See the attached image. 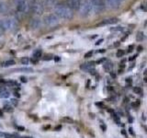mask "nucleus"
<instances>
[{
    "mask_svg": "<svg viewBox=\"0 0 147 138\" xmlns=\"http://www.w3.org/2000/svg\"><path fill=\"white\" fill-rule=\"evenodd\" d=\"M133 91H134L135 94H139V95H142V90L141 87H134V89H133Z\"/></svg>",
    "mask_w": 147,
    "mask_h": 138,
    "instance_id": "4be33fe9",
    "label": "nucleus"
},
{
    "mask_svg": "<svg viewBox=\"0 0 147 138\" xmlns=\"http://www.w3.org/2000/svg\"><path fill=\"white\" fill-rule=\"evenodd\" d=\"M30 8L32 12L36 14V15H41L44 11V5L40 0H32Z\"/></svg>",
    "mask_w": 147,
    "mask_h": 138,
    "instance_id": "39448f33",
    "label": "nucleus"
},
{
    "mask_svg": "<svg viewBox=\"0 0 147 138\" xmlns=\"http://www.w3.org/2000/svg\"><path fill=\"white\" fill-rule=\"evenodd\" d=\"M106 7L105 1L104 0H98L93 4V10H95L96 13L102 12Z\"/></svg>",
    "mask_w": 147,
    "mask_h": 138,
    "instance_id": "0eeeda50",
    "label": "nucleus"
},
{
    "mask_svg": "<svg viewBox=\"0 0 147 138\" xmlns=\"http://www.w3.org/2000/svg\"><path fill=\"white\" fill-rule=\"evenodd\" d=\"M10 103H11L13 106H17V105H18V99H12L10 100Z\"/></svg>",
    "mask_w": 147,
    "mask_h": 138,
    "instance_id": "bb28decb",
    "label": "nucleus"
},
{
    "mask_svg": "<svg viewBox=\"0 0 147 138\" xmlns=\"http://www.w3.org/2000/svg\"><path fill=\"white\" fill-rule=\"evenodd\" d=\"M4 109H5V110H6V112H12V110H13L12 106H10V105H5Z\"/></svg>",
    "mask_w": 147,
    "mask_h": 138,
    "instance_id": "b1692460",
    "label": "nucleus"
},
{
    "mask_svg": "<svg viewBox=\"0 0 147 138\" xmlns=\"http://www.w3.org/2000/svg\"><path fill=\"white\" fill-rule=\"evenodd\" d=\"M104 69L106 71H111V69H112V64L110 62H107V63H105L104 64Z\"/></svg>",
    "mask_w": 147,
    "mask_h": 138,
    "instance_id": "aec40b11",
    "label": "nucleus"
},
{
    "mask_svg": "<svg viewBox=\"0 0 147 138\" xmlns=\"http://www.w3.org/2000/svg\"><path fill=\"white\" fill-rule=\"evenodd\" d=\"M42 21L46 26L52 27V26H55L56 24H58L59 18L55 15V14L50 13V14H46V15L43 16Z\"/></svg>",
    "mask_w": 147,
    "mask_h": 138,
    "instance_id": "20e7f679",
    "label": "nucleus"
},
{
    "mask_svg": "<svg viewBox=\"0 0 147 138\" xmlns=\"http://www.w3.org/2000/svg\"><path fill=\"white\" fill-rule=\"evenodd\" d=\"M129 131H130V132L131 133V135H134V133H133V132H132V128H130V129H129Z\"/></svg>",
    "mask_w": 147,
    "mask_h": 138,
    "instance_id": "f704fd0d",
    "label": "nucleus"
},
{
    "mask_svg": "<svg viewBox=\"0 0 147 138\" xmlns=\"http://www.w3.org/2000/svg\"><path fill=\"white\" fill-rule=\"evenodd\" d=\"M41 54H42V51L40 49H36L32 53V57L34 59H39L40 57H41Z\"/></svg>",
    "mask_w": 147,
    "mask_h": 138,
    "instance_id": "4468645a",
    "label": "nucleus"
},
{
    "mask_svg": "<svg viewBox=\"0 0 147 138\" xmlns=\"http://www.w3.org/2000/svg\"><path fill=\"white\" fill-rule=\"evenodd\" d=\"M63 122H69V123L73 122V120H72L71 118H68V117L63 118Z\"/></svg>",
    "mask_w": 147,
    "mask_h": 138,
    "instance_id": "a878e982",
    "label": "nucleus"
},
{
    "mask_svg": "<svg viewBox=\"0 0 147 138\" xmlns=\"http://www.w3.org/2000/svg\"><path fill=\"white\" fill-rule=\"evenodd\" d=\"M102 41H103V40H102V39H101V40H98V41L96 43V45H98V44H100L101 43H102Z\"/></svg>",
    "mask_w": 147,
    "mask_h": 138,
    "instance_id": "c756f323",
    "label": "nucleus"
},
{
    "mask_svg": "<svg viewBox=\"0 0 147 138\" xmlns=\"http://www.w3.org/2000/svg\"><path fill=\"white\" fill-rule=\"evenodd\" d=\"M80 68L85 72H91L92 70H94V63L91 62V63L83 64L80 66Z\"/></svg>",
    "mask_w": 147,
    "mask_h": 138,
    "instance_id": "9d476101",
    "label": "nucleus"
},
{
    "mask_svg": "<svg viewBox=\"0 0 147 138\" xmlns=\"http://www.w3.org/2000/svg\"><path fill=\"white\" fill-rule=\"evenodd\" d=\"M51 59H53V55H50V54L45 55L43 57V60H51Z\"/></svg>",
    "mask_w": 147,
    "mask_h": 138,
    "instance_id": "c85d7f7f",
    "label": "nucleus"
},
{
    "mask_svg": "<svg viewBox=\"0 0 147 138\" xmlns=\"http://www.w3.org/2000/svg\"><path fill=\"white\" fill-rule=\"evenodd\" d=\"M2 116H3V112L0 110V117H2Z\"/></svg>",
    "mask_w": 147,
    "mask_h": 138,
    "instance_id": "c9c22d12",
    "label": "nucleus"
},
{
    "mask_svg": "<svg viewBox=\"0 0 147 138\" xmlns=\"http://www.w3.org/2000/svg\"><path fill=\"white\" fill-rule=\"evenodd\" d=\"M16 20L14 18H5L0 20V30H10L15 29Z\"/></svg>",
    "mask_w": 147,
    "mask_h": 138,
    "instance_id": "7ed1b4c3",
    "label": "nucleus"
},
{
    "mask_svg": "<svg viewBox=\"0 0 147 138\" xmlns=\"http://www.w3.org/2000/svg\"><path fill=\"white\" fill-rule=\"evenodd\" d=\"M54 59H55V61H59V58H58V56H56V57H55Z\"/></svg>",
    "mask_w": 147,
    "mask_h": 138,
    "instance_id": "4c0bfd02",
    "label": "nucleus"
},
{
    "mask_svg": "<svg viewBox=\"0 0 147 138\" xmlns=\"http://www.w3.org/2000/svg\"><path fill=\"white\" fill-rule=\"evenodd\" d=\"M54 14L59 18L69 20L74 17V11L69 7L67 5L58 4L54 6Z\"/></svg>",
    "mask_w": 147,
    "mask_h": 138,
    "instance_id": "f257e3e1",
    "label": "nucleus"
},
{
    "mask_svg": "<svg viewBox=\"0 0 147 138\" xmlns=\"http://www.w3.org/2000/svg\"><path fill=\"white\" fill-rule=\"evenodd\" d=\"M41 25V20L39 18H33L30 22V26L31 29L36 30V29H39Z\"/></svg>",
    "mask_w": 147,
    "mask_h": 138,
    "instance_id": "1a4fd4ad",
    "label": "nucleus"
},
{
    "mask_svg": "<svg viewBox=\"0 0 147 138\" xmlns=\"http://www.w3.org/2000/svg\"><path fill=\"white\" fill-rule=\"evenodd\" d=\"M144 40V33L142 31H139L136 34V41H142Z\"/></svg>",
    "mask_w": 147,
    "mask_h": 138,
    "instance_id": "a211bd4d",
    "label": "nucleus"
},
{
    "mask_svg": "<svg viewBox=\"0 0 147 138\" xmlns=\"http://www.w3.org/2000/svg\"><path fill=\"white\" fill-rule=\"evenodd\" d=\"M105 61V59L103 58V59H100V60H98V61H96V63L98 64H100V63H102V62H104Z\"/></svg>",
    "mask_w": 147,
    "mask_h": 138,
    "instance_id": "2f4dec72",
    "label": "nucleus"
},
{
    "mask_svg": "<svg viewBox=\"0 0 147 138\" xmlns=\"http://www.w3.org/2000/svg\"><path fill=\"white\" fill-rule=\"evenodd\" d=\"M56 1L57 0H44V5L46 7H53L55 6V4H56Z\"/></svg>",
    "mask_w": 147,
    "mask_h": 138,
    "instance_id": "dca6fc26",
    "label": "nucleus"
},
{
    "mask_svg": "<svg viewBox=\"0 0 147 138\" xmlns=\"http://www.w3.org/2000/svg\"><path fill=\"white\" fill-rule=\"evenodd\" d=\"M5 135H6V133H2V132H0V137H5Z\"/></svg>",
    "mask_w": 147,
    "mask_h": 138,
    "instance_id": "72a5a7b5",
    "label": "nucleus"
},
{
    "mask_svg": "<svg viewBox=\"0 0 147 138\" xmlns=\"http://www.w3.org/2000/svg\"><path fill=\"white\" fill-rule=\"evenodd\" d=\"M9 96H10V93H9V91H7V89H4L2 91H0V98L7 99Z\"/></svg>",
    "mask_w": 147,
    "mask_h": 138,
    "instance_id": "f3484780",
    "label": "nucleus"
},
{
    "mask_svg": "<svg viewBox=\"0 0 147 138\" xmlns=\"http://www.w3.org/2000/svg\"><path fill=\"white\" fill-rule=\"evenodd\" d=\"M124 55V52L122 50H118L117 51V53H116V56L117 57H119V58H121V57H122Z\"/></svg>",
    "mask_w": 147,
    "mask_h": 138,
    "instance_id": "5701e85b",
    "label": "nucleus"
},
{
    "mask_svg": "<svg viewBox=\"0 0 147 138\" xmlns=\"http://www.w3.org/2000/svg\"><path fill=\"white\" fill-rule=\"evenodd\" d=\"M20 79H21L22 82H26V81H27V80H26V77H23V76L20 77Z\"/></svg>",
    "mask_w": 147,
    "mask_h": 138,
    "instance_id": "473e14b6",
    "label": "nucleus"
},
{
    "mask_svg": "<svg viewBox=\"0 0 147 138\" xmlns=\"http://www.w3.org/2000/svg\"><path fill=\"white\" fill-rule=\"evenodd\" d=\"M96 1H98V0H90V2H91L92 4H94V3H95Z\"/></svg>",
    "mask_w": 147,
    "mask_h": 138,
    "instance_id": "e433bc0d",
    "label": "nucleus"
},
{
    "mask_svg": "<svg viewBox=\"0 0 147 138\" xmlns=\"http://www.w3.org/2000/svg\"><path fill=\"white\" fill-rule=\"evenodd\" d=\"M30 5L27 0H20L17 4V10L20 13H24L28 10Z\"/></svg>",
    "mask_w": 147,
    "mask_h": 138,
    "instance_id": "423d86ee",
    "label": "nucleus"
},
{
    "mask_svg": "<svg viewBox=\"0 0 147 138\" xmlns=\"http://www.w3.org/2000/svg\"><path fill=\"white\" fill-rule=\"evenodd\" d=\"M7 85L12 86V87H15V86L17 85V82H15V81H8V82H7Z\"/></svg>",
    "mask_w": 147,
    "mask_h": 138,
    "instance_id": "cd10ccee",
    "label": "nucleus"
},
{
    "mask_svg": "<svg viewBox=\"0 0 147 138\" xmlns=\"http://www.w3.org/2000/svg\"><path fill=\"white\" fill-rule=\"evenodd\" d=\"M17 70L20 72H24V73H30L33 71V69L30 67H21V68H18Z\"/></svg>",
    "mask_w": 147,
    "mask_h": 138,
    "instance_id": "6ab92c4d",
    "label": "nucleus"
},
{
    "mask_svg": "<svg viewBox=\"0 0 147 138\" xmlns=\"http://www.w3.org/2000/svg\"><path fill=\"white\" fill-rule=\"evenodd\" d=\"M132 49H133V46H132V45H131L130 47L128 48V52H131V51H132Z\"/></svg>",
    "mask_w": 147,
    "mask_h": 138,
    "instance_id": "7c9ffc66",
    "label": "nucleus"
},
{
    "mask_svg": "<svg viewBox=\"0 0 147 138\" xmlns=\"http://www.w3.org/2000/svg\"><path fill=\"white\" fill-rule=\"evenodd\" d=\"M92 10H93V4L90 2V0H84V1L81 3L79 11L82 17L89 16Z\"/></svg>",
    "mask_w": 147,
    "mask_h": 138,
    "instance_id": "f03ea898",
    "label": "nucleus"
},
{
    "mask_svg": "<svg viewBox=\"0 0 147 138\" xmlns=\"http://www.w3.org/2000/svg\"><path fill=\"white\" fill-rule=\"evenodd\" d=\"M92 55H93V51H89V52L85 53V58H89L92 56Z\"/></svg>",
    "mask_w": 147,
    "mask_h": 138,
    "instance_id": "393cba45",
    "label": "nucleus"
},
{
    "mask_svg": "<svg viewBox=\"0 0 147 138\" xmlns=\"http://www.w3.org/2000/svg\"><path fill=\"white\" fill-rule=\"evenodd\" d=\"M106 1H107L109 7H111L113 9L119 8V6H121V0H106Z\"/></svg>",
    "mask_w": 147,
    "mask_h": 138,
    "instance_id": "9b49d317",
    "label": "nucleus"
},
{
    "mask_svg": "<svg viewBox=\"0 0 147 138\" xmlns=\"http://www.w3.org/2000/svg\"><path fill=\"white\" fill-rule=\"evenodd\" d=\"M8 11V6L6 2L0 1V14H6Z\"/></svg>",
    "mask_w": 147,
    "mask_h": 138,
    "instance_id": "ddd939ff",
    "label": "nucleus"
},
{
    "mask_svg": "<svg viewBox=\"0 0 147 138\" xmlns=\"http://www.w3.org/2000/svg\"><path fill=\"white\" fill-rule=\"evenodd\" d=\"M67 6L70 7L73 11L75 10H79L80 6H81V0H66Z\"/></svg>",
    "mask_w": 147,
    "mask_h": 138,
    "instance_id": "6e6552de",
    "label": "nucleus"
},
{
    "mask_svg": "<svg viewBox=\"0 0 147 138\" xmlns=\"http://www.w3.org/2000/svg\"><path fill=\"white\" fill-rule=\"evenodd\" d=\"M121 2H122V1H124V0H121Z\"/></svg>",
    "mask_w": 147,
    "mask_h": 138,
    "instance_id": "ea45409f",
    "label": "nucleus"
},
{
    "mask_svg": "<svg viewBox=\"0 0 147 138\" xmlns=\"http://www.w3.org/2000/svg\"><path fill=\"white\" fill-rule=\"evenodd\" d=\"M20 62H21V64H23V66H27V64L30 63V59L28 58V57H23L20 60Z\"/></svg>",
    "mask_w": 147,
    "mask_h": 138,
    "instance_id": "412c9836",
    "label": "nucleus"
},
{
    "mask_svg": "<svg viewBox=\"0 0 147 138\" xmlns=\"http://www.w3.org/2000/svg\"><path fill=\"white\" fill-rule=\"evenodd\" d=\"M15 64V61L14 60H7V61H5L1 64V66L3 67H8V66H12Z\"/></svg>",
    "mask_w": 147,
    "mask_h": 138,
    "instance_id": "2eb2a0df",
    "label": "nucleus"
},
{
    "mask_svg": "<svg viewBox=\"0 0 147 138\" xmlns=\"http://www.w3.org/2000/svg\"><path fill=\"white\" fill-rule=\"evenodd\" d=\"M18 129H20V130H24V128H23V127H18Z\"/></svg>",
    "mask_w": 147,
    "mask_h": 138,
    "instance_id": "58836bf2",
    "label": "nucleus"
},
{
    "mask_svg": "<svg viewBox=\"0 0 147 138\" xmlns=\"http://www.w3.org/2000/svg\"><path fill=\"white\" fill-rule=\"evenodd\" d=\"M146 7H147V5H146ZM146 9H147V8H146Z\"/></svg>",
    "mask_w": 147,
    "mask_h": 138,
    "instance_id": "a19ab883",
    "label": "nucleus"
},
{
    "mask_svg": "<svg viewBox=\"0 0 147 138\" xmlns=\"http://www.w3.org/2000/svg\"><path fill=\"white\" fill-rule=\"evenodd\" d=\"M118 21H119L118 18H107V20H104L102 22L99 23V25H101V26L112 25V24H115V23H117Z\"/></svg>",
    "mask_w": 147,
    "mask_h": 138,
    "instance_id": "f8f14e48",
    "label": "nucleus"
}]
</instances>
